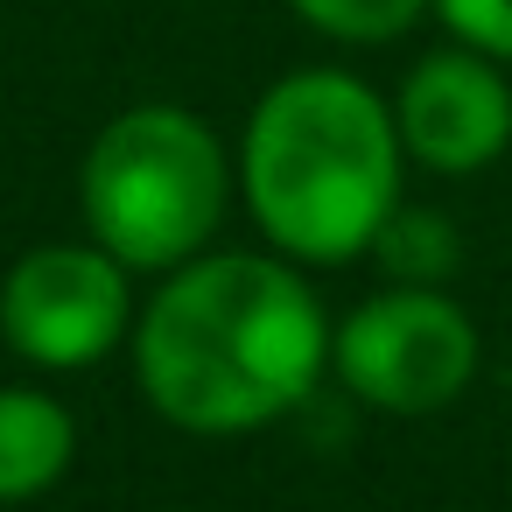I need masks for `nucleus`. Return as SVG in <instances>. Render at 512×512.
<instances>
[{
    "mask_svg": "<svg viewBox=\"0 0 512 512\" xmlns=\"http://www.w3.org/2000/svg\"><path fill=\"white\" fill-rule=\"evenodd\" d=\"M330 365V323L309 281L267 253H197L169 267L134 323L148 407L190 435H253L302 407Z\"/></svg>",
    "mask_w": 512,
    "mask_h": 512,
    "instance_id": "1",
    "label": "nucleus"
},
{
    "mask_svg": "<svg viewBox=\"0 0 512 512\" xmlns=\"http://www.w3.org/2000/svg\"><path fill=\"white\" fill-rule=\"evenodd\" d=\"M393 106L351 71H288L260 92L239 141V190L288 260L337 267L400 204Z\"/></svg>",
    "mask_w": 512,
    "mask_h": 512,
    "instance_id": "2",
    "label": "nucleus"
},
{
    "mask_svg": "<svg viewBox=\"0 0 512 512\" xmlns=\"http://www.w3.org/2000/svg\"><path fill=\"white\" fill-rule=\"evenodd\" d=\"M225 148L190 106H127L99 127L78 169V204L92 239L127 267H183L211 246L225 218Z\"/></svg>",
    "mask_w": 512,
    "mask_h": 512,
    "instance_id": "3",
    "label": "nucleus"
},
{
    "mask_svg": "<svg viewBox=\"0 0 512 512\" xmlns=\"http://www.w3.org/2000/svg\"><path fill=\"white\" fill-rule=\"evenodd\" d=\"M337 379L386 414H435L477 372V330L442 288H386L330 337Z\"/></svg>",
    "mask_w": 512,
    "mask_h": 512,
    "instance_id": "4",
    "label": "nucleus"
},
{
    "mask_svg": "<svg viewBox=\"0 0 512 512\" xmlns=\"http://www.w3.org/2000/svg\"><path fill=\"white\" fill-rule=\"evenodd\" d=\"M127 260L92 246H36L0 281V330L43 372H85L127 330Z\"/></svg>",
    "mask_w": 512,
    "mask_h": 512,
    "instance_id": "5",
    "label": "nucleus"
},
{
    "mask_svg": "<svg viewBox=\"0 0 512 512\" xmlns=\"http://www.w3.org/2000/svg\"><path fill=\"white\" fill-rule=\"evenodd\" d=\"M393 127L421 169L477 176L484 162H498L512 148V85L498 78V57H484L470 43L428 50L393 99Z\"/></svg>",
    "mask_w": 512,
    "mask_h": 512,
    "instance_id": "6",
    "label": "nucleus"
},
{
    "mask_svg": "<svg viewBox=\"0 0 512 512\" xmlns=\"http://www.w3.org/2000/svg\"><path fill=\"white\" fill-rule=\"evenodd\" d=\"M78 456V428L64 400L36 386H0V505L43 498Z\"/></svg>",
    "mask_w": 512,
    "mask_h": 512,
    "instance_id": "7",
    "label": "nucleus"
},
{
    "mask_svg": "<svg viewBox=\"0 0 512 512\" xmlns=\"http://www.w3.org/2000/svg\"><path fill=\"white\" fill-rule=\"evenodd\" d=\"M372 260H379L400 288H435V281L456 267V225L435 218V211H407V204H393L386 225L372 232Z\"/></svg>",
    "mask_w": 512,
    "mask_h": 512,
    "instance_id": "8",
    "label": "nucleus"
},
{
    "mask_svg": "<svg viewBox=\"0 0 512 512\" xmlns=\"http://www.w3.org/2000/svg\"><path fill=\"white\" fill-rule=\"evenodd\" d=\"M288 8L330 43H393L435 8V0H288Z\"/></svg>",
    "mask_w": 512,
    "mask_h": 512,
    "instance_id": "9",
    "label": "nucleus"
},
{
    "mask_svg": "<svg viewBox=\"0 0 512 512\" xmlns=\"http://www.w3.org/2000/svg\"><path fill=\"white\" fill-rule=\"evenodd\" d=\"M435 15L456 43L512 64V0H435Z\"/></svg>",
    "mask_w": 512,
    "mask_h": 512,
    "instance_id": "10",
    "label": "nucleus"
}]
</instances>
